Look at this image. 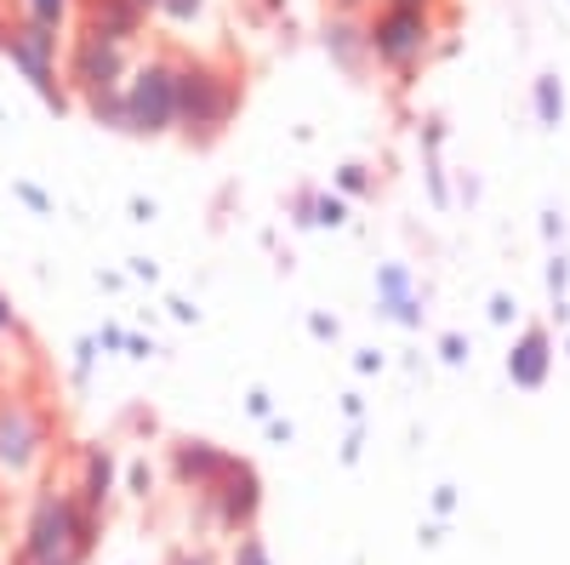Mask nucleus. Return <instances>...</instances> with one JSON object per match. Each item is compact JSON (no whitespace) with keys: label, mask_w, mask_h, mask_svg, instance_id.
I'll list each match as a JSON object with an SVG mask.
<instances>
[{"label":"nucleus","mask_w":570,"mask_h":565,"mask_svg":"<svg viewBox=\"0 0 570 565\" xmlns=\"http://www.w3.org/2000/svg\"><path fill=\"white\" fill-rule=\"evenodd\" d=\"M98 532H104V514H86L69 486H46L29 503L18 565H58V559L86 565V554L98 548Z\"/></svg>","instance_id":"obj_1"},{"label":"nucleus","mask_w":570,"mask_h":565,"mask_svg":"<svg viewBox=\"0 0 570 565\" xmlns=\"http://www.w3.org/2000/svg\"><path fill=\"white\" fill-rule=\"evenodd\" d=\"M234 109H240V80L228 69H217L206 58H177V126L188 137L212 144L234 120Z\"/></svg>","instance_id":"obj_2"},{"label":"nucleus","mask_w":570,"mask_h":565,"mask_svg":"<svg viewBox=\"0 0 570 565\" xmlns=\"http://www.w3.org/2000/svg\"><path fill=\"white\" fill-rule=\"evenodd\" d=\"M120 104H126V131L137 137H166L177 126V58L155 52L126 69L120 86Z\"/></svg>","instance_id":"obj_3"},{"label":"nucleus","mask_w":570,"mask_h":565,"mask_svg":"<svg viewBox=\"0 0 570 565\" xmlns=\"http://www.w3.org/2000/svg\"><path fill=\"white\" fill-rule=\"evenodd\" d=\"M52 451V422L23 394H0V486L35 480V468Z\"/></svg>","instance_id":"obj_4"},{"label":"nucleus","mask_w":570,"mask_h":565,"mask_svg":"<svg viewBox=\"0 0 570 565\" xmlns=\"http://www.w3.org/2000/svg\"><path fill=\"white\" fill-rule=\"evenodd\" d=\"M428 46H434V12H422V7L389 0V7H376L365 18V52L389 69H416L428 58Z\"/></svg>","instance_id":"obj_5"},{"label":"nucleus","mask_w":570,"mask_h":565,"mask_svg":"<svg viewBox=\"0 0 570 565\" xmlns=\"http://www.w3.org/2000/svg\"><path fill=\"white\" fill-rule=\"evenodd\" d=\"M0 52L12 58V69L40 91L52 109H69V98H63V86H58V52H63V29H40V23H29V18H18L7 35H0Z\"/></svg>","instance_id":"obj_6"},{"label":"nucleus","mask_w":570,"mask_h":565,"mask_svg":"<svg viewBox=\"0 0 570 565\" xmlns=\"http://www.w3.org/2000/svg\"><path fill=\"white\" fill-rule=\"evenodd\" d=\"M126 46H109L98 35H75L69 46V86L80 91V98H104V91H120L126 86Z\"/></svg>","instance_id":"obj_7"},{"label":"nucleus","mask_w":570,"mask_h":565,"mask_svg":"<svg viewBox=\"0 0 570 565\" xmlns=\"http://www.w3.org/2000/svg\"><path fill=\"white\" fill-rule=\"evenodd\" d=\"M206 508H212V520H217L223 532L246 537V532L257 526V514H263V480H257V468L240 457V462L228 468V480L206 497Z\"/></svg>","instance_id":"obj_8"},{"label":"nucleus","mask_w":570,"mask_h":565,"mask_svg":"<svg viewBox=\"0 0 570 565\" xmlns=\"http://www.w3.org/2000/svg\"><path fill=\"white\" fill-rule=\"evenodd\" d=\"M234 462H240V457L223 451V446H212V440H177V446H171V480H177L183 491L212 497V491L228 480Z\"/></svg>","instance_id":"obj_9"},{"label":"nucleus","mask_w":570,"mask_h":565,"mask_svg":"<svg viewBox=\"0 0 570 565\" xmlns=\"http://www.w3.org/2000/svg\"><path fill=\"white\" fill-rule=\"evenodd\" d=\"M142 23H149V12L131 0H80V35H98L109 46H131Z\"/></svg>","instance_id":"obj_10"},{"label":"nucleus","mask_w":570,"mask_h":565,"mask_svg":"<svg viewBox=\"0 0 570 565\" xmlns=\"http://www.w3.org/2000/svg\"><path fill=\"white\" fill-rule=\"evenodd\" d=\"M115 475H120L115 451H109V446H86V451H80V480H75L69 491L80 497L86 514H104V508L115 503Z\"/></svg>","instance_id":"obj_11"},{"label":"nucleus","mask_w":570,"mask_h":565,"mask_svg":"<svg viewBox=\"0 0 570 565\" xmlns=\"http://www.w3.org/2000/svg\"><path fill=\"white\" fill-rule=\"evenodd\" d=\"M548 366H553V343H548L542 325H531V332L513 343V354H508V377H513L519 389H542L548 383Z\"/></svg>","instance_id":"obj_12"},{"label":"nucleus","mask_w":570,"mask_h":565,"mask_svg":"<svg viewBox=\"0 0 570 565\" xmlns=\"http://www.w3.org/2000/svg\"><path fill=\"white\" fill-rule=\"evenodd\" d=\"M376 298H383V314H389V320H400V325H422V303H416L411 274H405L400 263L376 269Z\"/></svg>","instance_id":"obj_13"},{"label":"nucleus","mask_w":570,"mask_h":565,"mask_svg":"<svg viewBox=\"0 0 570 565\" xmlns=\"http://www.w3.org/2000/svg\"><path fill=\"white\" fill-rule=\"evenodd\" d=\"M331 52H337V64L360 69V52H365V23H354V12H337L331 18Z\"/></svg>","instance_id":"obj_14"},{"label":"nucleus","mask_w":570,"mask_h":565,"mask_svg":"<svg viewBox=\"0 0 570 565\" xmlns=\"http://www.w3.org/2000/svg\"><path fill=\"white\" fill-rule=\"evenodd\" d=\"M23 18L40 29H63L75 18V0H23Z\"/></svg>","instance_id":"obj_15"},{"label":"nucleus","mask_w":570,"mask_h":565,"mask_svg":"<svg viewBox=\"0 0 570 565\" xmlns=\"http://www.w3.org/2000/svg\"><path fill=\"white\" fill-rule=\"evenodd\" d=\"M537 115H542V126H559V115H564V86H559V75H542V80H537Z\"/></svg>","instance_id":"obj_16"},{"label":"nucleus","mask_w":570,"mask_h":565,"mask_svg":"<svg viewBox=\"0 0 570 565\" xmlns=\"http://www.w3.org/2000/svg\"><path fill=\"white\" fill-rule=\"evenodd\" d=\"M228 565H274V554H268V543H263L257 532H246V537H234Z\"/></svg>","instance_id":"obj_17"},{"label":"nucleus","mask_w":570,"mask_h":565,"mask_svg":"<svg viewBox=\"0 0 570 565\" xmlns=\"http://www.w3.org/2000/svg\"><path fill=\"white\" fill-rule=\"evenodd\" d=\"M86 109H91V120H104V126L126 131V104H120V91H104V98H86Z\"/></svg>","instance_id":"obj_18"},{"label":"nucleus","mask_w":570,"mask_h":565,"mask_svg":"<svg viewBox=\"0 0 570 565\" xmlns=\"http://www.w3.org/2000/svg\"><path fill=\"white\" fill-rule=\"evenodd\" d=\"M308 223H320V228H337V223H348V201H343V195H314Z\"/></svg>","instance_id":"obj_19"},{"label":"nucleus","mask_w":570,"mask_h":565,"mask_svg":"<svg viewBox=\"0 0 570 565\" xmlns=\"http://www.w3.org/2000/svg\"><path fill=\"white\" fill-rule=\"evenodd\" d=\"M166 23H195L200 12H206V0H160V7H155Z\"/></svg>","instance_id":"obj_20"},{"label":"nucleus","mask_w":570,"mask_h":565,"mask_svg":"<svg viewBox=\"0 0 570 565\" xmlns=\"http://www.w3.org/2000/svg\"><path fill=\"white\" fill-rule=\"evenodd\" d=\"M18 332H23V325H18V309H12V298H7V292H0V343L18 338Z\"/></svg>","instance_id":"obj_21"},{"label":"nucleus","mask_w":570,"mask_h":565,"mask_svg":"<svg viewBox=\"0 0 570 565\" xmlns=\"http://www.w3.org/2000/svg\"><path fill=\"white\" fill-rule=\"evenodd\" d=\"M365 183H371V172H365V166H343V172H337V188H343V195H360Z\"/></svg>","instance_id":"obj_22"},{"label":"nucleus","mask_w":570,"mask_h":565,"mask_svg":"<svg viewBox=\"0 0 570 565\" xmlns=\"http://www.w3.org/2000/svg\"><path fill=\"white\" fill-rule=\"evenodd\" d=\"M131 491H137V497L155 491V468H149V462H131Z\"/></svg>","instance_id":"obj_23"},{"label":"nucleus","mask_w":570,"mask_h":565,"mask_svg":"<svg viewBox=\"0 0 570 565\" xmlns=\"http://www.w3.org/2000/svg\"><path fill=\"white\" fill-rule=\"evenodd\" d=\"M171 565H217V559H212L206 548H177V554H171Z\"/></svg>","instance_id":"obj_24"},{"label":"nucleus","mask_w":570,"mask_h":565,"mask_svg":"<svg viewBox=\"0 0 570 565\" xmlns=\"http://www.w3.org/2000/svg\"><path fill=\"white\" fill-rule=\"evenodd\" d=\"M246 411H252V417H268V411H274V400H268L263 389H252V394H246Z\"/></svg>","instance_id":"obj_25"},{"label":"nucleus","mask_w":570,"mask_h":565,"mask_svg":"<svg viewBox=\"0 0 570 565\" xmlns=\"http://www.w3.org/2000/svg\"><path fill=\"white\" fill-rule=\"evenodd\" d=\"M308 332H314V338H337V320H331V314H314Z\"/></svg>","instance_id":"obj_26"},{"label":"nucleus","mask_w":570,"mask_h":565,"mask_svg":"<svg viewBox=\"0 0 570 565\" xmlns=\"http://www.w3.org/2000/svg\"><path fill=\"white\" fill-rule=\"evenodd\" d=\"M18 195H23V201H29L35 212H46V206H52V201H46V195H40V188H35V183H18Z\"/></svg>","instance_id":"obj_27"},{"label":"nucleus","mask_w":570,"mask_h":565,"mask_svg":"<svg viewBox=\"0 0 570 565\" xmlns=\"http://www.w3.org/2000/svg\"><path fill=\"white\" fill-rule=\"evenodd\" d=\"M98 343H104V349H120V343H126V332H120V325H104Z\"/></svg>","instance_id":"obj_28"},{"label":"nucleus","mask_w":570,"mask_h":565,"mask_svg":"<svg viewBox=\"0 0 570 565\" xmlns=\"http://www.w3.org/2000/svg\"><path fill=\"white\" fill-rule=\"evenodd\" d=\"M434 508H440V514H451V508H456V491H451V486H440V491H434Z\"/></svg>","instance_id":"obj_29"},{"label":"nucleus","mask_w":570,"mask_h":565,"mask_svg":"<svg viewBox=\"0 0 570 565\" xmlns=\"http://www.w3.org/2000/svg\"><path fill=\"white\" fill-rule=\"evenodd\" d=\"M564 274H570V269H564V257H559V263L548 269V286H553V292H564Z\"/></svg>","instance_id":"obj_30"},{"label":"nucleus","mask_w":570,"mask_h":565,"mask_svg":"<svg viewBox=\"0 0 570 565\" xmlns=\"http://www.w3.org/2000/svg\"><path fill=\"white\" fill-rule=\"evenodd\" d=\"M440 349H445V360H462V349H468V343H462V338H456V332H451V338H445V343H440Z\"/></svg>","instance_id":"obj_31"},{"label":"nucleus","mask_w":570,"mask_h":565,"mask_svg":"<svg viewBox=\"0 0 570 565\" xmlns=\"http://www.w3.org/2000/svg\"><path fill=\"white\" fill-rule=\"evenodd\" d=\"M337 7H343V12H360V7H371V0H337Z\"/></svg>","instance_id":"obj_32"},{"label":"nucleus","mask_w":570,"mask_h":565,"mask_svg":"<svg viewBox=\"0 0 570 565\" xmlns=\"http://www.w3.org/2000/svg\"><path fill=\"white\" fill-rule=\"evenodd\" d=\"M400 7H422V12H434V0H400Z\"/></svg>","instance_id":"obj_33"},{"label":"nucleus","mask_w":570,"mask_h":565,"mask_svg":"<svg viewBox=\"0 0 570 565\" xmlns=\"http://www.w3.org/2000/svg\"><path fill=\"white\" fill-rule=\"evenodd\" d=\"M131 7H142V12H155V7H160V0H131Z\"/></svg>","instance_id":"obj_34"},{"label":"nucleus","mask_w":570,"mask_h":565,"mask_svg":"<svg viewBox=\"0 0 570 565\" xmlns=\"http://www.w3.org/2000/svg\"><path fill=\"white\" fill-rule=\"evenodd\" d=\"M0 35H7V18H0Z\"/></svg>","instance_id":"obj_35"},{"label":"nucleus","mask_w":570,"mask_h":565,"mask_svg":"<svg viewBox=\"0 0 570 565\" xmlns=\"http://www.w3.org/2000/svg\"><path fill=\"white\" fill-rule=\"evenodd\" d=\"M58 565H75V559H58Z\"/></svg>","instance_id":"obj_36"}]
</instances>
